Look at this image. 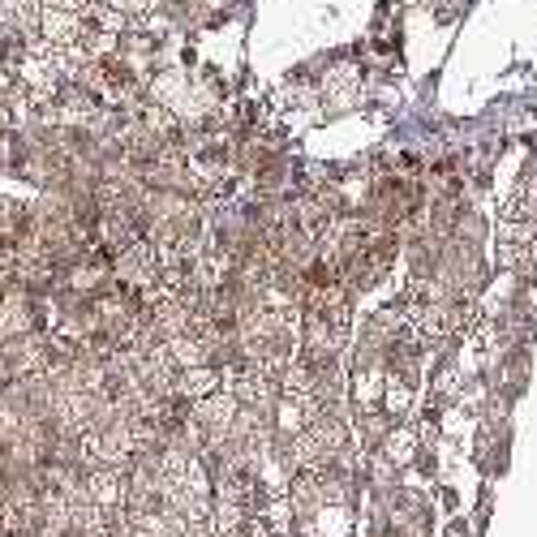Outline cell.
Returning <instances> with one entry per match:
<instances>
[{
    "label": "cell",
    "mask_w": 537,
    "mask_h": 537,
    "mask_svg": "<svg viewBox=\"0 0 537 537\" xmlns=\"http://www.w3.org/2000/svg\"><path fill=\"white\" fill-rule=\"evenodd\" d=\"M0 537H22V533H0Z\"/></svg>",
    "instance_id": "1"
}]
</instances>
